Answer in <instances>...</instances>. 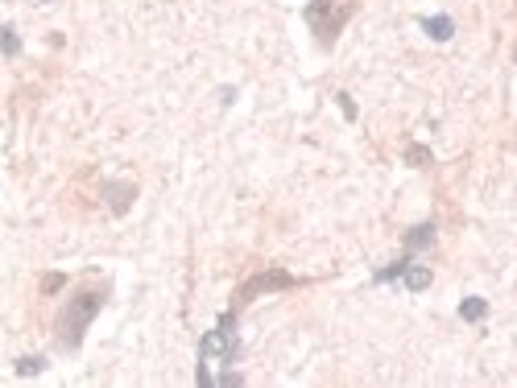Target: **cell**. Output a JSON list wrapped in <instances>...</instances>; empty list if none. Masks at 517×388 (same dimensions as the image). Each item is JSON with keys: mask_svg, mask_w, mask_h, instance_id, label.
<instances>
[{"mask_svg": "<svg viewBox=\"0 0 517 388\" xmlns=\"http://www.w3.org/2000/svg\"><path fill=\"white\" fill-rule=\"evenodd\" d=\"M236 359H240L236 310H224L216 330H207L199 339V372H195V384L199 388H240L244 376L232 368Z\"/></svg>", "mask_w": 517, "mask_h": 388, "instance_id": "cell-1", "label": "cell"}, {"mask_svg": "<svg viewBox=\"0 0 517 388\" xmlns=\"http://www.w3.org/2000/svg\"><path fill=\"white\" fill-rule=\"evenodd\" d=\"M104 310V293L100 290H79L75 297H66V306L59 314V347L75 351L83 343V335L91 327V318Z\"/></svg>", "mask_w": 517, "mask_h": 388, "instance_id": "cell-2", "label": "cell"}, {"mask_svg": "<svg viewBox=\"0 0 517 388\" xmlns=\"http://www.w3.org/2000/svg\"><path fill=\"white\" fill-rule=\"evenodd\" d=\"M356 9H360V0H311L302 9V21L311 25L318 46H336L339 29L356 17Z\"/></svg>", "mask_w": 517, "mask_h": 388, "instance_id": "cell-3", "label": "cell"}, {"mask_svg": "<svg viewBox=\"0 0 517 388\" xmlns=\"http://www.w3.org/2000/svg\"><path fill=\"white\" fill-rule=\"evenodd\" d=\"M294 285H298V277H290L286 269H261V272H253V277L236 290L232 310H244L249 302H257L261 293H281V290H294Z\"/></svg>", "mask_w": 517, "mask_h": 388, "instance_id": "cell-4", "label": "cell"}, {"mask_svg": "<svg viewBox=\"0 0 517 388\" xmlns=\"http://www.w3.org/2000/svg\"><path fill=\"white\" fill-rule=\"evenodd\" d=\"M104 198H108L112 215H124L133 207V198H137V186L133 182H104Z\"/></svg>", "mask_w": 517, "mask_h": 388, "instance_id": "cell-5", "label": "cell"}, {"mask_svg": "<svg viewBox=\"0 0 517 388\" xmlns=\"http://www.w3.org/2000/svg\"><path fill=\"white\" fill-rule=\"evenodd\" d=\"M401 281H406V290L410 293H422V290H431V281H435V272L426 269V265H406V272H401Z\"/></svg>", "mask_w": 517, "mask_h": 388, "instance_id": "cell-6", "label": "cell"}, {"mask_svg": "<svg viewBox=\"0 0 517 388\" xmlns=\"http://www.w3.org/2000/svg\"><path fill=\"white\" fill-rule=\"evenodd\" d=\"M422 29H426V38H435V41H451V34H456V21L451 17H422Z\"/></svg>", "mask_w": 517, "mask_h": 388, "instance_id": "cell-7", "label": "cell"}, {"mask_svg": "<svg viewBox=\"0 0 517 388\" xmlns=\"http://www.w3.org/2000/svg\"><path fill=\"white\" fill-rule=\"evenodd\" d=\"M435 244V223H418L406 232V252H418V248H431Z\"/></svg>", "mask_w": 517, "mask_h": 388, "instance_id": "cell-8", "label": "cell"}, {"mask_svg": "<svg viewBox=\"0 0 517 388\" xmlns=\"http://www.w3.org/2000/svg\"><path fill=\"white\" fill-rule=\"evenodd\" d=\"M484 314H488V302H484V297H463V302H459V318H463V322H480Z\"/></svg>", "mask_w": 517, "mask_h": 388, "instance_id": "cell-9", "label": "cell"}, {"mask_svg": "<svg viewBox=\"0 0 517 388\" xmlns=\"http://www.w3.org/2000/svg\"><path fill=\"white\" fill-rule=\"evenodd\" d=\"M435 157H431V149L426 145H406V165H414V170H426Z\"/></svg>", "mask_w": 517, "mask_h": 388, "instance_id": "cell-10", "label": "cell"}, {"mask_svg": "<svg viewBox=\"0 0 517 388\" xmlns=\"http://www.w3.org/2000/svg\"><path fill=\"white\" fill-rule=\"evenodd\" d=\"M41 368H46V359H41V355H21V359H17V376H38Z\"/></svg>", "mask_w": 517, "mask_h": 388, "instance_id": "cell-11", "label": "cell"}, {"mask_svg": "<svg viewBox=\"0 0 517 388\" xmlns=\"http://www.w3.org/2000/svg\"><path fill=\"white\" fill-rule=\"evenodd\" d=\"M0 34H4V54H9V58H17V54H21V38H17V29H13V25H4Z\"/></svg>", "mask_w": 517, "mask_h": 388, "instance_id": "cell-12", "label": "cell"}, {"mask_svg": "<svg viewBox=\"0 0 517 388\" xmlns=\"http://www.w3.org/2000/svg\"><path fill=\"white\" fill-rule=\"evenodd\" d=\"M66 285V277L62 272H50V277H41V293H59Z\"/></svg>", "mask_w": 517, "mask_h": 388, "instance_id": "cell-13", "label": "cell"}, {"mask_svg": "<svg viewBox=\"0 0 517 388\" xmlns=\"http://www.w3.org/2000/svg\"><path fill=\"white\" fill-rule=\"evenodd\" d=\"M339 108H343V116H348V120H356V103H352V96H343V91H339Z\"/></svg>", "mask_w": 517, "mask_h": 388, "instance_id": "cell-14", "label": "cell"}, {"mask_svg": "<svg viewBox=\"0 0 517 388\" xmlns=\"http://www.w3.org/2000/svg\"><path fill=\"white\" fill-rule=\"evenodd\" d=\"M513 62H517V46H513Z\"/></svg>", "mask_w": 517, "mask_h": 388, "instance_id": "cell-15", "label": "cell"}]
</instances>
